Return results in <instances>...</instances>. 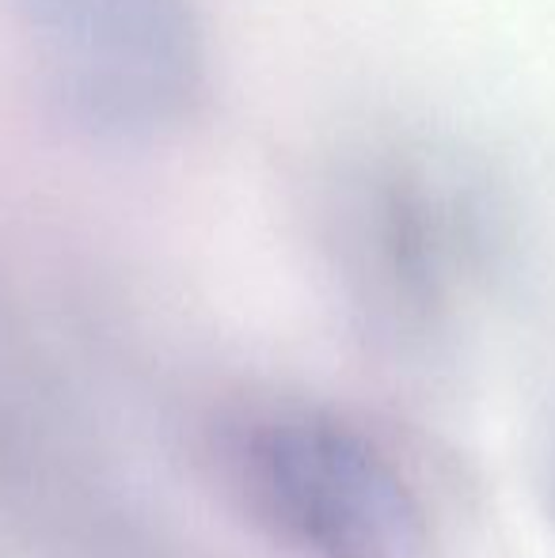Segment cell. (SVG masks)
<instances>
[{
    "label": "cell",
    "mask_w": 555,
    "mask_h": 558,
    "mask_svg": "<svg viewBox=\"0 0 555 558\" xmlns=\"http://www.w3.org/2000/svg\"><path fill=\"white\" fill-rule=\"evenodd\" d=\"M319 232L358 324L422 353L457 331L503 258L510 217L480 156L426 133H370L327 163Z\"/></svg>",
    "instance_id": "1"
},
{
    "label": "cell",
    "mask_w": 555,
    "mask_h": 558,
    "mask_svg": "<svg viewBox=\"0 0 555 558\" xmlns=\"http://www.w3.org/2000/svg\"><path fill=\"white\" fill-rule=\"evenodd\" d=\"M225 468L252 521L297 558H434L415 478L342 414L252 411L225 437Z\"/></svg>",
    "instance_id": "2"
},
{
    "label": "cell",
    "mask_w": 555,
    "mask_h": 558,
    "mask_svg": "<svg viewBox=\"0 0 555 558\" xmlns=\"http://www.w3.org/2000/svg\"><path fill=\"white\" fill-rule=\"evenodd\" d=\"M43 104L104 148H148L206 99L202 0H4Z\"/></svg>",
    "instance_id": "3"
}]
</instances>
